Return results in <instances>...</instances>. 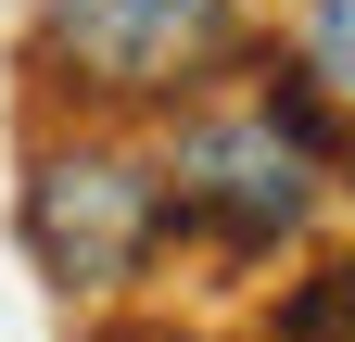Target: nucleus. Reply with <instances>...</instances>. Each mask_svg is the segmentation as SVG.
<instances>
[{
	"mask_svg": "<svg viewBox=\"0 0 355 342\" xmlns=\"http://www.w3.org/2000/svg\"><path fill=\"white\" fill-rule=\"evenodd\" d=\"M318 165H330V114L304 102V89L203 102L165 140V203H178V228H203V241H229V253H266V241L304 228Z\"/></svg>",
	"mask_w": 355,
	"mask_h": 342,
	"instance_id": "f257e3e1",
	"label": "nucleus"
},
{
	"mask_svg": "<svg viewBox=\"0 0 355 342\" xmlns=\"http://www.w3.org/2000/svg\"><path fill=\"white\" fill-rule=\"evenodd\" d=\"M254 13L241 0H51L38 13V76L51 102L89 114H153V102H191L241 64Z\"/></svg>",
	"mask_w": 355,
	"mask_h": 342,
	"instance_id": "f03ea898",
	"label": "nucleus"
},
{
	"mask_svg": "<svg viewBox=\"0 0 355 342\" xmlns=\"http://www.w3.org/2000/svg\"><path fill=\"white\" fill-rule=\"evenodd\" d=\"M165 228H178L165 152H127V140H102V127L26 152V253L64 291H127L165 253Z\"/></svg>",
	"mask_w": 355,
	"mask_h": 342,
	"instance_id": "7ed1b4c3",
	"label": "nucleus"
},
{
	"mask_svg": "<svg viewBox=\"0 0 355 342\" xmlns=\"http://www.w3.org/2000/svg\"><path fill=\"white\" fill-rule=\"evenodd\" d=\"M292 89L318 114H355V0H304V38H292Z\"/></svg>",
	"mask_w": 355,
	"mask_h": 342,
	"instance_id": "20e7f679",
	"label": "nucleus"
},
{
	"mask_svg": "<svg viewBox=\"0 0 355 342\" xmlns=\"http://www.w3.org/2000/svg\"><path fill=\"white\" fill-rule=\"evenodd\" d=\"M279 342H355V253H343V267H318V279L279 305Z\"/></svg>",
	"mask_w": 355,
	"mask_h": 342,
	"instance_id": "39448f33",
	"label": "nucleus"
},
{
	"mask_svg": "<svg viewBox=\"0 0 355 342\" xmlns=\"http://www.w3.org/2000/svg\"><path fill=\"white\" fill-rule=\"evenodd\" d=\"M140 342H178V330H140Z\"/></svg>",
	"mask_w": 355,
	"mask_h": 342,
	"instance_id": "423d86ee",
	"label": "nucleus"
}]
</instances>
